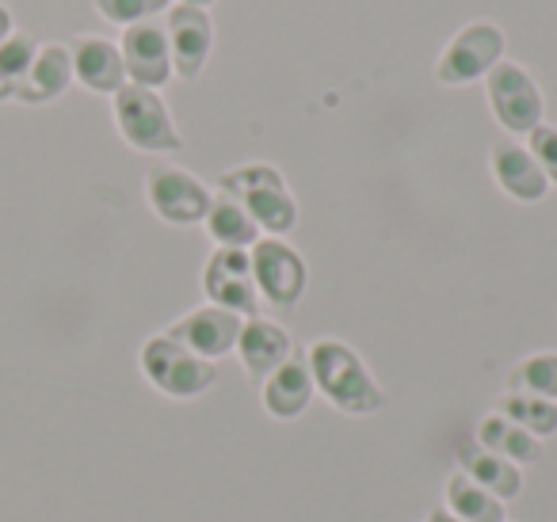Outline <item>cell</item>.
<instances>
[{
  "label": "cell",
  "instance_id": "6da1fadb",
  "mask_svg": "<svg viewBox=\"0 0 557 522\" xmlns=\"http://www.w3.org/2000/svg\"><path fill=\"white\" fill-rule=\"evenodd\" d=\"M318 393L344 415H374L386 405V393L371 377L367 362L344 339H318L306 351Z\"/></svg>",
  "mask_w": 557,
  "mask_h": 522
},
{
  "label": "cell",
  "instance_id": "7a4b0ae2",
  "mask_svg": "<svg viewBox=\"0 0 557 522\" xmlns=\"http://www.w3.org/2000/svg\"><path fill=\"white\" fill-rule=\"evenodd\" d=\"M218 191L233 195L268 237H283V233H290L298 225L295 195H290L287 179L278 176V169H271V164H240V169L222 172Z\"/></svg>",
  "mask_w": 557,
  "mask_h": 522
},
{
  "label": "cell",
  "instance_id": "3957f363",
  "mask_svg": "<svg viewBox=\"0 0 557 522\" xmlns=\"http://www.w3.org/2000/svg\"><path fill=\"white\" fill-rule=\"evenodd\" d=\"M138 366L146 374V382L153 389H161L164 397L172 400H191V397H202V393L214 385L218 370L214 362L199 359L195 351H187L184 344L161 332V336H149L138 351Z\"/></svg>",
  "mask_w": 557,
  "mask_h": 522
},
{
  "label": "cell",
  "instance_id": "277c9868",
  "mask_svg": "<svg viewBox=\"0 0 557 522\" xmlns=\"http://www.w3.org/2000/svg\"><path fill=\"white\" fill-rule=\"evenodd\" d=\"M115 126L123 141L138 153H180L184 138H180L176 123H172L169 108L157 96V88L123 85L115 92Z\"/></svg>",
  "mask_w": 557,
  "mask_h": 522
},
{
  "label": "cell",
  "instance_id": "5b68a950",
  "mask_svg": "<svg viewBox=\"0 0 557 522\" xmlns=\"http://www.w3.org/2000/svg\"><path fill=\"white\" fill-rule=\"evenodd\" d=\"M248 260H252L260 301H268L275 309H295L302 301L310 271H306V260L295 245H287L283 237H260L248 248Z\"/></svg>",
  "mask_w": 557,
  "mask_h": 522
},
{
  "label": "cell",
  "instance_id": "8992f818",
  "mask_svg": "<svg viewBox=\"0 0 557 522\" xmlns=\"http://www.w3.org/2000/svg\"><path fill=\"white\" fill-rule=\"evenodd\" d=\"M485 96L493 108L496 123L508 134H531L534 126H542L546 115V100L542 88L534 85V77L516 62H496L485 77Z\"/></svg>",
  "mask_w": 557,
  "mask_h": 522
},
{
  "label": "cell",
  "instance_id": "52a82bcc",
  "mask_svg": "<svg viewBox=\"0 0 557 522\" xmlns=\"http://www.w3.org/2000/svg\"><path fill=\"white\" fill-rule=\"evenodd\" d=\"M504 47H508V42H504L500 27L488 24V20H478V24L462 27V32L447 42L440 65H435V77H440V85H450V88L488 77V70H493L496 62H504Z\"/></svg>",
  "mask_w": 557,
  "mask_h": 522
},
{
  "label": "cell",
  "instance_id": "ba28073f",
  "mask_svg": "<svg viewBox=\"0 0 557 522\" xmlns=\"http://www.w3.org/2000/svg\"><path fill=\"white\" fill-rule=\"evenodd\" d=\"M146 199L153 207V214L169 225H195L207 217L210 210V191L199 176H191L187 169H172V164H161L146 176Z\"/></svg>",
  "mask_w": 557,
  "mask_h": 522
},
{
  "label": "cell",
  "instance_id": "9c48e42d",
  "mask_svg": "<svg viewBox=\"0 0 557 522\" xmlns=\"http://www.w3.org/2000/svg\"><path fill=\"white\" fill-rule=\"evenodd\" d=\"M202 290H207L210 306H222L237 316H256V309H260L252 260L245 248H214L207 268H202Z\"/></svg>",
  "mask_w": 557,
  "mask_h": 522
},
{
  "label": "cell",
  "instance_id": "30bf717a",
  "mask_svg": "<svg viewBox=\"0 0 557 522\" xmlns=\"http://www.w3.org/2000/svg\"><path fill=\"white\" fill-rule=\"evenodd\" d=\"M119 54L126 65V80L141 88H161L172 77V50L164 20H141L131 24L119 39Z\"/></svg>",
  "mask_w": 557,
  "mask_h": 522
},
{
  "label": "cell",
  "instance_id": "8fae6325",
  "mask_svg": "<svg viewBox=\"0 0 557 522\" xmlns=\"http://www.w3.org/2000/svg\"><path fill=\"white\" fill-rule=\"evenodd\" d=\"M240 328H245V316L230 313V309H222V306H199L180 316L169 328V336L176 339V344H184L187 351L199 355V359L214 362V359H222V355L237 351Z\"/></svg>",
  "mask_w": 557,
  "mask_h": 522
},
{
  "label": "cell",
  "instance_id": "7c38bea8",
  "mask_svg": "<svg viewBox=\"0 0 557 522\" xmlns=\"http://www.w3.org/2000/svg\"><path fill=\"white\" fill-rule=\"evenodd\" d=\"M169 50H172V73L180 80H195L210 58V42H214V27H210L207 9H191V4H172L169 20Z\"/></svg>",
  "mask_w": 557,
  "mask_h": 522
},
{
  "label": "cell",
  "instance_id": "4fadbf2b",
  "mask_svg": "<svg viewBox=\"0 0 557 522\" xmlns=\"http://www.w3.org/2000/svg\"><path fill=\"white\" fill-rule=\"evenodd\" d=\"M290 355H295V344H290V332L283 324L268 321V316H248L237 339V359L252 382L263 385Z\"/></svg>",
  "mask_w": 557,
  "mask_h": 522
},
{
  "label": "cell",
  "instance_id": "5bb4252c",
  "mask_svg": "<svg viewBox=\"0 0 557 522\" xmlns=\"http://www.w3.org/2000/svg\"><path fill=\"white\" fill-rule=\"evenodd\" d=\"M70 58H73V80L88 88L96 96H115L126 80V65H123V54L111 39L103 35H77L70 47Z\"/></svg>",
  "mask_w": 557,
  "mask_h": 522
},
{
  "label": "cell",
  "instance_id": "9a60e30c",
  "mask_svg": "<svg viewBox=\"0 0 557 522\" xmlns=\"http://www.w3.org/2000/svg\"><path fill=\"white\" fill-rule=\"evenodd\" d=\"M488 169L493 179L500 184V191H508L516 202H542L549 191V179L542 176L539 161L531 157V149L519 146V141L504 138L488 149Z\"/></svg>",
  "mask_w": 557,
  "mask_h": 522
},
{
  "label": "cell",
  "instance_id": "2e32d148",
  "mask_svg": "<svg viewBox=\"0 0 557 522\" xmlns=\"http://www.w3.org/2000/svg\"><path fill=\"white\" fill-rule=\"evenodd\" d=\"M313 393H318V385H313L310 362L290 355V359L263 382L260 397H263V408H268L275 420H298V415L310 408Z\"/></svg>",
  "mask_w": 557,
  "mask_h": 522
},
{
  "label": "cell",
  "instance_id": "e0dca14e",
  "mask_svg": "<svg viewBox=\"0 0 557 522\" xmlns=\"http://www.w3.org/2000/svg\"><path fill=\"white\" fill-rule=\"evenodd\" d=\"M458 469H462L473 484H481L488 496L500 499V504H511V499L523 492V469L496 458L493 450H485V446H478V443L458 446Z\"/></svg>",
  "mask_w": 557,
  "mask_h": 522
},
{
  "label": "cell",
  "instance_id": "ac0fdd59",
  "mask_svg": "<svg viewBox=\"0 0 557 522\" xmlns=\"http://www.w3.org/2000/svg\"><path fill=\"white\" fill-rule=\"evenodd\" d=\"M73 85V58L70 47L62 42H47V47L35 50V62L27 70L24 85H20L16 100L20 103H50Z\"/></svg>",
  "mask_w": 557,
  "mask_h": 522
},
{
  "label": "cell",
  "instance_id": "d6986e66",
  "mask_svg": "<svg viewBox=\"0 0 557 522\" xmlns=\"http://www.w3.org/2000/svg\"><path fill=\"white\" fill-rule=\"evenodd\" d=\"M202 225H207L210 240H214L218 248H245L248 252V248L260 240V225L252 222V214L225 191H218L214 199H210V210H207V217H202Z\"/></svg>",
  "mask_w": 557,
  "mask_h": 522
},
{
  "label": "cell",
  "instance_id": "ffe728a7",
  "mask_svg": "<svg viewBox=\"0 0 557 522\" xmlns=\"http://www.w3.org/2000/svg\"><path fill=\"white\" fill-rule=\"evenodd\" d=\"M478 446H485V450H493L496 458L511 461V465H534L542 453V443L531 435V431H523L519 423L504 420L500 412L485 415V420L478 423V438H473Z\"/></svg>",
  "mask_w": 557,
  "mask_h": 522
},
{
  "label": "cell",
  "instance_id": "44dd1931",
  "mask_svg": "<svg viewBox=\"0 0 557 522\" xmlns=\"http://www.w3.org/2000/svg\"><path fill=\"white\" fill-rule=\"evenodd\" d=\"M443 492H447V511L455 514V519H462V522H508L504 519L500 499L488 496L481 484H473L462 469H455V473L447 476Z\"/></svg>",
  "mask_w": 557,
  "mask_h": 522
},
{
  "label": "cell",
  "instance_id": "7402d4cb",
  "mask_svg": "<svg viewBox=\"0 0 557 522\" xmlns=\"http://www.w3.org/2000/svg\"><path fill=\"white\" fill-rule=\"evenodd\" d=\"M496 412L504 415V420L519 423L523 431H531L534 438H549L557 435V405L554 400H542V397H527V393H500V397L493 400Z\"/></svg>",
  "mask_w": 557,
  "mask_h": 522
},
{
  "label": "cell",
  "instance_id": "603a6c76",
  "mask_svg": "<svg viewBox=\"0 0 557 522\" xmlns=\"http://www.w3.org/2000/svg\"><path fill=\"white\" fill-rule=\"evenodd\" d=\"M35 50H39V42L27 32H12L9 39L0 42V103L16 100L20 85H24L27 70L35 62Z\"/></svg>",
  "mask_w": 557,
  "mask_h": 522
},
{
  "label": "cell",
  "instance_id": "cb8c5ba5",
  "mask_svg": "<svg viewBox=\"0 0 557 522\" xmlns=\"http://www.w3.org/2000/svg\"><path fill=\"white\" fill-rule=\"evenodd\" d=\"M508 393H527V397H542L557 405V351H542L519 362L508 374Z\"/></svg>",
  "mask_w": 557,
  "mask_h": 522
},
{
  "label": "cell",
  "instance_id": "d4e9b609",
  "mask_svg": "<svg viewBox=\"0 0 557 522\" xmlns=\"http://www.w3.org/2000/svg\"><path fill=\"white\" fill-rule=\"evenodd\" d=\"M92 4L103 20L123 24V27L141 24V20H153L172 9V0H92Z\"/></svg>",
  "mask_w": 557,
  "mask_h": 522
},
{
  "label": "cell",
  "instance_id": "484cf974",
  "mask_svg": "<svg viewBox=\"0 0 557 522\" xmlns=\"http://www.w3.org/2000/svg\"><path fill=\"white\" fill-rule=\"evenodd\" d=\"M531 157L539 161L542 176L549 179V184H557V126H534L531 130Z\"/></svg>",
  "mask_w": 557,
  "mask_h": 522
},
{
  "label": "cell",
  "instance_id": "4316f807",
  "mask_svg": "<svg viewBox=\"0 0 557 522\" xmlns=\"http://www.w3.org/2000/svg\"><path fill=\"white\" fill-rule=\"evenodd\" d=\"M9 35H12V12L0 4V42L9 39Z\"/></svg>",
  "mask_w": 557,
  "mask_h": 522
},
{
  "label": "cell",
  "instance_id": "83f0119b",
  "mask_svg": "<svg viewBox=\"0 0 557 522\" xmlns=\"http://www.w3.org/2000/svg\"><path fill=\"white\" fill-rule=\"evenodd\" d=\"M428 522H462V519H455V514H450L447 507H435V511L428 514Z\"/></svg>",
  "mask_w": 557,
  "mask_h": 522
},
{
  "label": "cell",
  "instance_id": "f1b7e54d",
  "mask_svg": "<svg viewBox=\"0 0 557 522\" xmlns=\"http://www.w3.org/2000/svg\"><path fill=\"white\" fill-rule=\"evenodd\" d=\"M180 4H191V9H210L214 0H180Z\"/></svg>",
  "mask_w": 557,
  "mask_h": 522
}]
</instances>
